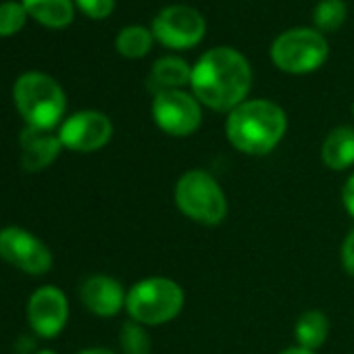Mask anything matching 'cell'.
<instances>
[{
    "label": "cell",
    "mask_w": 354,
    "mask_h": 354,
    "mask_svg": "<svg viewBox=\"0 0 354 354\" xmlns=\"http://www.w3.org/2000/svg\"><path fill=\"white\" fill-rule=\"evenodd\" d=\"M252 86V69L242 53L230 46L207 50L192 67L190 88L198 102L217 113H232Z\"/></svg>",
    "instance_id": "obj_1"
},
{
    "label": "cell",
    "mask_w": 354,
    "mask_h": 354,
    "mask_svg": "<svg viewBox=\"0 0 354 354\" xmlns=\"http://www.w3.org/2000/svg\"><path fill=\"white\" fill-rule=\"evenodd\" d=\"M288 131L286 111L265 98L244 100L232 113H227L225 136L230 144L248 156L269 154L279 146Z\"/></svg>",
    "instance_id": "obj_2"
},
{
    "label": "cell",
    "mask_w": 354,
    "mask_h": 354,
    "mask_svg": "<svg viewBox=\"0 0 354 354\" xmlns=\"http://www.w3.org/2000/svg\"><path fill=\"white\" fill-rule=\"evenodd\" d=\"M13 102L26 127L55 131L65 121L67 96L61 84L42 71H26L13 84Z\"/></svg>",
    "instance_id": "obj_3"
},
{
    "label": "cell",
    "mask_w": 354,
    "mask_h": 354,
    "mask_svg": "<svg viewBox=\"0 0 354 354\" xmlns=\"http://www.w3.org/2000/svg\"><path fill=\"white\" fill-rule=\"evenodd\" d=\"M186 304L184 288L171 277L154 275L136 281L127 290L125 310L144 327H158L180 317Z\"/></svg>",
    "instance_id": "obj_4"
},
{
    "label": "cell",
    "mask_w": 354,
    "mask_h": 354,
    "mask_svg": "<svg viewBox=\"0 0 354 354\" xmlns=\"http://www.w3.org/2000/svg\"><path fill=\"white\" fill-rule=\"evenodd\" d=\"M173 201L184 217L205 227L221 225L230 213L221 184L205 169L182 173L173 188Z\"/></svg>",
    "instance_id": "obj_5"
},
{
    "label": "cell",
    "mask_w": 354,
    "mask_h": 354,
    "mask_svg": "<svg viewBox=\"0 0 354 354\" xmlns=\"http://www.w3.org/2000/svg\"><path fill=\"white\" fill-rule=\"evenodd\" d=\"M329 55L327 40L321 32L310 28H294L283 32L271 44L273 65L292 75H304L317 71Z\"/></svg>",
    "instance_id": "obj_6"
},
{
    "label": "cell",
    "mask_w": 354,
    "mask_h": 354,
    "mask_svg": "<svg viewBox=\"0 0 354 354\" xmlns=\"http://www.w3.org/2000/svg\"><path fill=\"white\" fill-rule=\"evenodd\" d=\"M152 119L167 136L188 138L203 125V104L184 90H165L152 98Z\"/></svg>",
    "instance_id": "obj_7"
},
{
    "label": "cell",
    "mask_w": 354,
    "mask_h": 354,
    "mask_svg": "<svg viewBox=\"0 0 354 354\" xmlns=\"http://www.w3.org/2000/svg\"><path fill=\"white\" fill-rule=\"evenodd\" d=\"M207 34L205 17L188 5H171L152 19V36L162 46L173 50L194 48Z\"/></svg>",
    "instance_id": "obj_8"
},
{
    "label": "cell",
    "mask_w": 354,
    "mask_h": 354,
    "mask_svg": "<svg viewBox=\"0 0 354 354\" xmlns=\"http://www.w3.org/2000/svg\"><path fill=\"white\" fill-rule=\"evenodd\" d=\"M0 259L34 277L46 275L55 263L50 248L38 236L17 225L0 230Z\"/></svg>",
    "instance_id": "obj_9"
},
{
    "label": "cell",
    "mask_w": 354,
    "mask_h": 354,
    "mask_svg": "<svg viewBox=\"0 0 354 354\" xmlns=\"http://www.w3.org/2000/svg\"><path fill=\"white\" fill-rule=\"evenodd\" d=\"M65 150L90 154L104 148L113 138V121L100 111H77L69 115L57 129Z\"/></svg>",
    "instance_id": "obj_10"
},
{
    "label": "cell",
    "mask_w": 354,
    "mask_h": 354,
    "mask_svg": "<svg viewBox=\"0 0 354 354\" xmlns=\"http://www.w3.org/2000/svg\"><path fill=\"white\" fill-rule=\"evenodd\" d=\"M30 329L44 339L57 337L69 321L67 294L57 286H40L32 292L26 306Z\"/></svg>",
    "instance_id": "obj_11"
},
{
    "label": "cell",
    "mask_w": 354,
    "mask_h": 354,
    "mask_svg": "<svg viewBox=\"0 0 354 354\" xmlns=\"http://www.w3.org/2000/svg\"><path fill=\"white\" fill-rule=\"evenodd\" d=\"M80 300L92 315L100 319H111L125 308L127 292L119 279L96 273L82 281Z\"/></svg>",
    "instance_id": "obj_12"
},
{
    "label": "cell",
    "mask_w": 354,
    "mask_h": 354,
    "mask_svg": "<svg viewBox=\"0 0 354 354\" xmlns=\"http://www.w3.org/2000/svg\"><path fill=\"white\" fill-rule=\"evenodd\" d=\"M19 148H21V156H19L21 169L26 173H40L59 158L63 144L55 131L24 127L19 136Z\"/></svg>",
    "instance_id": "obj_13"
},
{
    "label": "cell",
    "mask_w": 354,
    "mask_h": 354,
    "mask_svg": "<svg viewBox=\"0 0 354 354\" xmlns=\"http://www.w3.org/2000/svg\"><path fill=\"white\" fill-rule=\"evenodd\" d=\"M321 160L331 171H346L354 167V127H333L321 144Z\"/></svg>",
    "instance_id": "obj_14"
},
{
    "label": "cell",
    "mask_w": 354,
    "mask_h": 354,
    "mask_svg": "<svg viewBox=\"0 0 354 354\" xmlns=\"http://www.w3.org/2000/svg\"><path fill=\"white\" fill-rule=\"evenodd\" d=\"M192 80V67L180 57H160L148 75V90L152 94L165 90H182Z\"/></svg>",
    "instance_id": "obj_15"
},
{
    "label": "cell",
    "mask_w": 354,
    "mask_h": 354,
    "mask_svg": "<svg viewBox=\"0 0 354 354\" xmlns=\"http://www.w3.org/2000/svg\"><path fill=\"white\" fill-rule=\"evenodd\" d=\"M28 17L36 19L48 30H63L71 26L75 17L73 0H21Z\"/></svg>",
    "instance_id": "obj_16"
},
{
    "label": "cell",
    "mask_w": 354,
    "mask_h": 354,
    "mask_svg": "<svg viewBox=\"0 0 354 354\" xmlns=\"http://www.w3.org/2000/svg\"><path fill=\"white\" fill-rule=\"evenodd\" d=\"M329 335V319L323 310L310 308L304 310L294 325V339L296 346L306 350H319Z\"/></svg>",
    "instance_id": "obj_17"
},
{
    "label": "cell",
    "mask_w": 354,
    "mask_h": 354,
    "mask_svg": "<svg viewBox=\"0 0 354 354\" xmlns=\"http://www.w3.org/2000/svg\"><path fill=\"white\" fill-rule=\"evenodd\" d=\"M152 42V30L144 26H125L115 38V48L125 59H142L150 53Z\"/></svg>",
    "instance_id": "obj_18"
},
{
    "label": "cell",
    "mask_w": 354,
    "mask_h": 354,
    "mask_svg": "<svg viewBox=\"0 0 354 354\" xmlns=\"http://www.w3.org/2000/svg\"><path fill=\"white\" fill-rule=\"evenodd\" d=\"M346 3L344 0H319L313 11V24L317 32H337L346 21Z\"/></svg>",
    "instance_id": "obj_19"
},
{
    "label": "cell",
    "mask_w": 354,
    "mask_h": 354,
    "mask_svg": "<svg viewBox=\"0 0 354 354\" xmlns=\"http://www.w3.org/2000/svg\"><path fill=\"white\" fill-rule=\"evenodd\" d=\"M119 348L121 354H150L152 339L144 325L127 319L119 331Z\"/></svg>",
    "instance_id": "obj_20"
},
{
    "label": "cell",
    "mask_w": 354,
    "mask_h": 354,
    "mask_svg": "<svg viewBox=\"0 0 354 354\" xmlns=\"http://www.w3.org/2000/svg\"><path fill=\"white\" fill-rule=\"evenodd\" d=\"M28 21V11L24 9L21 3L9 0V3L0 5V38L15 36L26 28Z\"/></svg>",
    "instance_id": "obj_21"
},
{
    "label": "cell",
    "mask_w": 354,
    "mask_h": 354,
    "mask_svg": "<svg viewBox=\"0 0 354 354\" xmlns=\"http://www.w3.org/2000/svg\"><path fill=\"white\" fill-rule=\"evenodd\" d=\"M73 3L90 19H106L115 11V0H73Z\"/></svg>",
    "instance_id": "obj_22"
},
{
    "label": "cell",
    "mask_w": 354,
    "mask_h": 354,
    "mask_svg": "<svg viewBox=\"0 0 354 354\" xmlns=\"http://www.w3.org/2000/svg\"><path fill=\"white\" fill-rule=\"evenodd\" d=\"M339 259H342V267L344 271L354 277V230H350L342 242V250H339Z\"/></svg>",
    "instance_id": "obj_23"
},
{
    "label": "cell",
    "mask_w": 354,
    "mask_h": 354,
    "mask_svg": "<svg viewBox=\"0 0 354 354\" xmlns=\"http://www.w3.org/2000/svg\"><path fill=\"white\" fill-rule=\"evenodd\" d=\"M342 203L346 213L354 219V171L346 177L344 188H342Z\"/></svg>",
    "instance_id": "obj_24"
},
{
    "label": "cell",
    "mask_w": 354,
    "mask_h": 354,
    "mask_svg": "<svg viewBox=\"0 0 354 354\" xmlns=\"http://www.w3.org/2000/svg\"><path fill=\"white\" fill-rule=\"evenodd\" d=\"M15 350L19 352V354H36L38 350H36V342L30 337V335H21L19 339H17V344H15Z\"/></svg>",
    "instance_id": "obj_25"
},
{
    "label": "cell",
    "mask_w": 354,
    "mask_h": 354,
    "mask_svg": "<svg viewBox=\"0 0 354 354\" xmlns=\"http://www.w3.org/2000/svg\"><path fill=\"white\" fill-rule=\"evenodd\" d=\"M75 354H117V352L111 348H104V346H92V348H84Z\"/></svg>",
    "instance_id": "obj_26"
},
{
    "label": "cell",
    "mask_w": 354,
    "mask_h": 354,
    "mask_svg": "<svg viewBox=\"0 0 354 354\" xmlns=\"http://www.w3.org/2000/svg\"><path fill=\"white\" fill-rule=\"evenodd\" d=\"M279 354H317L315 350H306V348H300V346H290L286 350H281Z\"/></svg>",
    "instance_id": "obj_27"
},
{
    "label": "cell",
    "mask_w": 354,
    "mask_h": 354,
    "mask_svg": "<svg viewBox=\"0 0 354 354\" xmlns=\"http://www.w3.org/2000/svg\"><path fill=\"white\" fill-rule=\"evenodd\" d=\"M36 354H57V352H55V350H48V348H46V350H38Z\"/></svg>",
    "instance_id": "obj_28"
},
{
    "label": "cell",
    "mask_w": 354,
    "mask_h": 354,
    "mask_svg": "<svg viewBox=\"0 0 354 354\" xmlns=\"http://www.w3.org/2000/svg\"><path fill=\"white\" fill-rule=\"evenodd\" d=\"M352 115H354V104H352Z\"/></svg>",
    "instance_id": "obj_29"
}]
</instances>
